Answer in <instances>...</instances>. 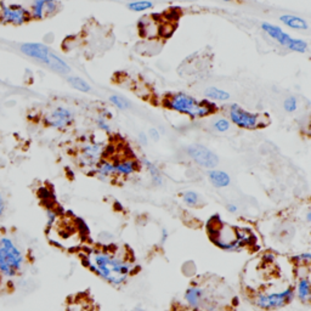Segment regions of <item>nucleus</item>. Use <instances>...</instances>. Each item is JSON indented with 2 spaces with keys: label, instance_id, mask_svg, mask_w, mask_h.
I'll return each mask as SVG.
<instances>
[{
  "label": "nucleus",
  "instance_id": "nucleus-18",
  "mask_svg": "<svg viewBox=\"0 0 311 311\" xmlns=\"http://www.w3.org/2000/svg\"><path fill=\"white\" fill-rule=\"evenodd\" d=\"M67 82H68V84L71 85L73 89H76L78 91H82V93H89V91L91 90L90 85L88 84V83L80 77L69 76L68 78H67Z\"/></svg>",
  "mask_w": 311,
  "mask_h": 311
},
{
  "label": "nucleus",
  "instance_id": "nucleus-11",
  "mask_svg": "<svg viewBox=\"0 0 311 311\" xmlns=\"http://www.w3.org/2000/svg\"><path fill=\"white\" fill-rule=\"evenodd\" d=\"M261 28H262V31L267 34V36L271 37L272 39H275L276 42H277L280 45H282V47L287 48L288 43L291 42L292 37L289 36L288 33H286L285 31H282V28H280L278 26L271 25V23H267V22H262Z\"/></svg>",
  "mask_w": 311,
  "mask_h": 311
},
{
  "label": "nucleus",
  "instance_id": "nucleus-30",
  "mask_svg": "<svg viewBox=\"0 0 311 311\" xmlns=\"http://www.w3.org/2000/svg\"><path fill=\"white\" fill-rule=\"evenodd\" d=\"M149 135H150V138H151L154 141H158V140H159V133H158V130L155 129V128H152V129H150Z\"/></svg>",
  "mask_w": 311,
  "mask_h": 311
},
{
  "label": "nucleus",
  "instance_id": "nucleus-15",
  "mask_svg": "<svg viewBox=\"0 0 311 311\" xmlns=\"http://www.w3.org/2000/svg\"><path fill=\"white\" fill-rule=\"evenodd\" d=\"M208 178L215 187H226L231 182L229 174L222 170H210L208 173Z\"/></svg>",
  "mask_w": 311,
  "mask_h": 311
},
{
  "label": "nucleus",
  "instance_id": "nucleus-24",
  "mask_svg": "<svg viewBox=\"0 0 311 311\" xmlns=\"http://www.w3.org/2000/svg\"><path fill=\"white\" fill-rule=\"evenodd\" d=\"M109 101H111V103L113 104L114 106H116L117 108H119V109H128V108H130L129 101L125 100V99L122 98V96L112 95L111 98H109Z\"/></svg>",
  "mask_w": 311,
  "mask_h": 311
},
{
  "label": "nucleus",
  "instance_id": "nucleus-31",
  "mask_svg": "<svg viewBox=\"0 0 311 311\" xmlns=\"http://www.w3.org/2000/svg\"><path fill=\"white\" fill-rule=\"evenodd\" d=\"M140 139H141V143L147 145V138H146V136H145L144 133L140 134Z\"/></svg>",
  "mask_w": 311,
  "mask_h": 311
},
{
  "label": "nucleus",
  "instance_id": "nucleus-12",
  "mask_svg": "<svg viewBox=\"0 0 311 311\" xmlns=\"http://www.w3.org/2000/svg\"><path fill=\"white\" fill-rule=\"evenodd\" d=\"M113 164L116 174L123 176L131 175L138 169V162L135 159H131V158H124V159L116 160V163H113Z\"/></svg>",
  "mask_w": 311,
  "mask_h": 311
},
{
  "label": "nucleus",
  "instance_id": "nucleus-13",
  "mask_svg": "<svg viewBox=\"0 0 311 311\" xmlns=\"http://www.w3.org/2000/svg\"><path fill=\"white\" fill-rule=\"evenodd\" d=\"M47 66L58 74H67L71 72V67L68 66V63H66V61H63L60 56L52 52L50 53Z\"/></svg>",
  "mask_w": 311,
  "mask_h": 311
},
{
  "label": "nucleus",
  "instance_id": "nucleus-23",
  "mask_svg": "<svg viewBox=\"0 0 311 311\" xmlns=\"http://www.w3.org/2000/svg\"><path fill=\"white\" fill-rule=\"evenodd\" d=\"M144 164L146 165L147 169H149V173H150V175H151L152 180H154L155 184L156 185H162V182H163L162 175H160L159 170H158V168L156 167L154 163L150 162L149 159H144Z\"/></svg>",
  "mask_w": 311,
  "mask_h": 311
},
{
  "label": "nucleus",
  "instance_id": "nucleus-17",
  "mask_svg": "<svg viewBox=\"0 0 311 311\" xmlns=\"http://www.w3.org/2000/svg\"><path fill=\"white\" fill-rule=\"evenodd\" d=\"M206 98L209 99V100H214V101H227L230 99V94L227 91L219 89V88L215 87H210L207 88L205 91Z\"/></svg>",
  "mask_w": 311,
  "mask_h": 311
},
{
  "label": "nucleus",
  "instance_id": "nucleus-26",
  "mask_svg": "<svg viewBox=\"0 0 311 311\" xmlns=\"http://www.w3.org/2000/svg\"><path fill=\"white\" fill-rule=\"evenodd\" d=\"M283 108L286 109V112L292 113V112H296L298 108V103H297V99L294 96H289L283 103Z\"/></svg>",
  "mask_w": 311,
  "mask_h": 311
},
{
  "label": "nucleus",
  "instance_id": "nucleus-1",
  "mask_svg": "<svg viewBox=\"0 0 311 311\" xmlns=\"http://www.w3.org/2000/svg\"><path fill=\"white\" fill-rule=\"evenodd\" d=\"M87 260L90 269L111 285H123L131 273L130 260L109 251H91Z\"/></svg>",
  "mask_w": 311,
  "mask_h": 311
},
{
  "label": "nucleus",
  "instance_id": "nucleus-19",
  "mask_svg": "<svg viewBox=\"0 0 311 311\" xmlns=\"http://www.w3.org/2000/svg\"><path fill=\"white\" fill-rule=\"evenodd\" d=\"M83 154L88 159L93 160V162H99L100 159V156L103 154V147L98 144L88 145L84 150H83Z\"/></svg>",
  "mask_w": 311,
  "mask_h": 311
},
{
  "label": "nucleus",
  "instance_id": "nucleus-4",
  "mask_svg": "<svg viewBox=\"0 0 311 311\" xmlns=\"http://www.w3.org/2000/svg\"><path fill=\"white\" fill-rule=\"evenodd\" d=\"M230 120L238 128L248 130L259 129V128L264 127L262 124V114L253 113L247 109L242 108L240 104H232L229 109Z\"/></svg>",
  "mask_w": 311,
  "mask_h": 311
},
{
  "label": "nucleus",
  "instance_id": "nucleus-3",
  "mask_svg": "<svg viewBox=\"0 0 311 311\" xmlns=\"http://www.w3.org/2000/svg\"><path fill=\"white\" fill-rule=\"evenodd\" d=\"M25 257L18 246L9 237L0 238V273L5 277H15L22 271Z\"/></svg>",
  "mask_w": 311,
  "mask_h": 311
},
{
  "label": "nucleus",
  "instance_id": "nucleus-9",
  "mask_svg": "<svg viewBox=\"0 0 311 311\" xmlns=\"http://www.w3.org/2000/svg\"><path fill=\"white\" fill-rule=\"evenodd\" d=\"M60 9V2L57 0H32L31 17L34 20H43L49 16L55 15Z\"/></svg>",
  "mask_w": 311,
  "mask_h": 311
},
{
  "label": "nucleus",
  "instance_id": "nucleus-22",
  "mask_svg": "<svg viewBox=\"0 0 311 311\" xmlns=\"http://www.w3.org/2000/svg\"><path fill=\"white\" fill-rule=\"evenodd\" d=\"M308 48H309V45H308V43L305 42V40L297 39V38H292L291 42H289L288 45H287V49L292 50V52H302V53L307 52Z\"/></svg>",
  "mask_w": 311,
  "mask_h": 311
},
{
  "label": "nucleus",
  "instance_id": "nucleus-33",
  "mask_svg": "<svg viewBox=\"0 0 311 311\" xmlns=\"http://www.w3.org/2000/svg\"><path fill=\"white\" fill-rule=\"evenodd\" d=\"M222 1H226V2H229V1H232V0H222Z\"/></svg>",
  "mask_w": 311,
  "mask_h": 311
},
{
  "label": "nucleus",
  "instance_id": "nucleus-25",
  "mask_svg": "<svg viewBox=\"0 0 311 311\" xmlns=\"http://www.w3.org/2000/svg\"><path fill=\"white\" fill-rule=\"evenodd\" d=\"M198 201H200V197H198V195L196 194V192L194 191L185 192L184 202L186 203L187 206H190V207H195V206H197Z\"/></svg>",
  "mask_w": 311,
  "mask_h": 311
},
{
  "label": "nucleus",
  "instance_id": "nucleus-20",
  "mask_svg": "<svg viewBox=\"0 0 311 311\" xmlns=\"http://www.w3.org/2000/svg\"><path fill=\"white\" fill-rule=\"evenodd\" d=\"M96 173L100 176H103V178H108V176L116 174V171H114V164L109 162V160H101V162L98 163Z\"/></svg>",
  "mask_w": 311,
  "mask_h": 311
},
{
  "label": "nucleus",
  "instance_id": "nucleus-6",
  "mask_svg": "<svg viewBox=\"0 0 311 311\" xmlns=\"http://www.w3.org/2000/svg\"><path fill=\"white\" fill-rule=\"evenodd\" d=\"M32 20L31 12L20 4H5L0 6V23L9 26H22Z\"/></svg>",
  "mask_w": 311,
  "mask_h": 311
},
{
  "label": "nucleus",
  "instance_id": "nucleus-7",
  "mask_svg": "<svg viewBox=\"0 0 311 311\" xmlns=\"http://www.w3.org/2000/svg\"><path fill=\"white\" fill-rule=\"evenodd\" d=\"M187 155L195 163L203 168L213 169L219 164V157L215 152L203 145L194 144L187 147Z\"/></svg>",
  "mask_w": 311,
  "mask_h": 311
},
{
  "label": "nucleus",
  "instance_id": "nucleus-14",
  "mask_svg": "<svg viewBox=\"0 0 311 311\" xmlns=\"http://www.w3.org/2000/svg\"><path fill=\"white\" fill-rule=\"evenodd\" d=\"M280 21L283 25L289 27L292 29H298V31H304V29L309 28L307 21L304 18L298 17L294 15H282L280 17Z\"/></svg>",
  "mask_w": 311,
  "mask_h": 311
},
{
  "label": "nucleus",
  "instance_id": "nucleus-29",
  "mask_svg": "<svg viewBox=\"0 0 311 311\" xmlns=\"http://www.w3.org/2000/svg\"><path fill=\"white\" fill-rule=\"evenodd\" d=\"M5 209H6V203H5V200H4V197H2L1 192H0V218L4 215Z\"/></svg>",
  "mask_w": 311,
  "mask_h": 311
},
{
  "label": "nucleus",
  "instance_id": "nucleus-16",
  "mask_svg": "<svg viewBox=\"0 0 311 311\" xmlns=\"http://www.w3.org/2000/svg\"><path fill=\"white\" fill-rule=\"evenodd\" d=\"M297 294H298L299 299L303 303H309L310 300V286H309V278L302 277L298 281L297 285Z\"/></svg>",
  "mask_w": 311,
  "mask_h": 311
},
{
  "label": "nucleus",
  "instance_id": "nucleus-28",
  "mask_svg": "<svg viewBox=\"0 0 311 311\" xmlns=\"http://www.w3.org/2000/svg\"><path fill=\"white\" fill-rule=\"evenodd\" d=\"M98 127L100 128L101 130H104V131H109V125L107 124L106 119H104V118H99V119H98Z\"/></svg>",
  "mask_w": 311,
  "mask_h": 311
},
{
  "label": "nucleus",
  "instance_id": "nucleus-27",
  "mask_svg": "<svg viewBox=\"0 0 311 311\" xmlns=\"http://www.w3.org/2000/svg\"><path fill=\"white\" fill-rule=\"evenodd\" d=\"M214 129L220 131V133H225L230 129V122L225 118H220V119L215 120L214 123Z\"/></svg>",
  "mask_w": 311,
  "mask_h": 311
},
{
  "label": "nucleus",
  "instance_id": "nucleus-5",
  "mask_svg": "<svg viewBox=\"0 0 311 311\" xmlns=\"http://www.w3.org/2000/svg\"><path fill=\"white\" fill-rule=\"evenodd\" d=\"M294 297V288L288 287L283 291L277 292V293H269V294H260L254 298V304L262 310H276L280 308L286 307L287 304L293 300Z\"/></svg>",
  "mask_w": 311,
  "mask_h": 311
},
{
  "label": "nucleus",
  "instance_id": "nucleus-10",
  "mask_svg": "<svg viewBox=\"0 0 311 311\" xmlns=\"http://www.w3.org/2000/svg\"><path fill=\"white\" fill-rule=\"evenodd\" d=\"M21 53L27 56L29 58L39 61V62L44 63L47 66L48 61H49V56L52 53V50L48 45L42 44V43H23L20 45Z\"/></svg>",
  "mask_w": 311,
  "mask_h": 311
},
{
  "label": "nucleus",
  "instance_id": "nucleus-8",
  "mask_svg": "<svg viewBox=\"0 0 311 311\" xmlns=\"http://www.w3.org/2000/svg\"><path fill=\"white\" fill-rule=\"evenodd\" d=\"M73 122V113L68 108L58 106L53 108L47 117H45V124L49 125L53 129L62 130L72 124Z\"/></svg>",
  "mask_w": 311,
  "mask_h": 311
},
{
  "label": "nucleus",
  "instance_id": "nucleus-21",
  "mask_svg": "<svg viewBox=\"0 0 311 311\" xmlns=\"http://www.w3.org/2000/svg\"><path fill=\"white\" fill-rule=\"evenodd\" d=\"M152 7H154V2L150 0H134V1L128 2V9L134 12H143Z\"/></svg>",
  "mask_w": 311,
  "mask_h": 311
},
{
  "label": "nucleus",
  "instance_id": "nucleus-32",
  "mask_svg": "<svg viewBox=\"0 0 311 311\" xmlns=\"http://www.w3.org/2000/svg\"><path fill=\"white\" fill-rule=\"evenodd\" d=\"M227 208H229L230 211H236V207H235V206H229V207H227Z\"/></svg>",
  "mask_w": 311,
  "mask_h": 311
},
{
  "label": "nucleus",
  "instance_id": "nucleus-2",
  "mask_svg": "<svg viewBox=\"0 0 311 311\" xmlns=\"http://www.w3.org/2000/svg\"><path fill=\"white\" fill-rule=\"evenodd\" d=\"M167 106L170 109H174L179 113L187 114L192 118L207 117L209 114L214 113V111L216 109L215 104L209 103L208 100L198 101L185 93L171 95L167 101Z\"/></svg>",
  "mask_w": 311,
  "mask_h": 311
}]
</instances>
